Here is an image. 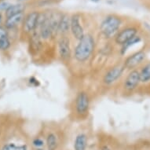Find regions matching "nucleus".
I'll list each match as a JSON object with an SVG mask.
<instances>
[{"label": "nucleus", "mask_w": 150, "mask_h": 150, "mask_svg": "<svg viewBox=\"0 0 150 150\" xmlns=\"http://www.w3.org/2000/svg\"><path fill=\"white\" fill-rule=\"evenodd\" d=\"M95 48V41L90 34L85 35L74 50V57L77 62H85L91 57Z\"/></svg>", "instance_id": "nucleus-1"}, {"label": "nucleus", "mask_w": 150, "mask_h": 150, "mask_svg": "<svg viewBox=\"0 0 150 150\" xmlns=\"http://www.w3.org/2000/svg\"><path fill=\"white\" fill-rule=\"evenodd\" d=\"M122 25L121 18L116 15H108L102 21L100 30L104 36L107 39L116 37Z\"/></svg>", "instance_id": "nucleus-2"}, {"label": "nucleus", "mask_w": 150, "mask_h": 150, "mask_svg": "<svg viewBox=\"0 0 150 150\" xmlns=\"http://www.w3.org/2000/svg\"><path fill=\"white\" fill-rule=\"evenodd\" d=\"M90 108V98L88 93L85 91H81L77 94L75 101V108L76 113L79 116L86 115Z\"/></svg>", "instance_id": "nucleus-3"}, {"label": "nucleus", "mask_w": 150, "mask_h": 150, "mask_svg": "<svg viewBox=\"0 0 150 150\" xmlns=\"http://www.w3.org/2000/svg\"><path fill=\"white\" fill-rule=\"evenodd\" d=\"M125 69L124 64H117L116 66L112 67L105 75L103 78L104 83L106 85H111L114 83L117 79L120 78Z\"/></svg>", "instance_id": "nucleus-4"}, {"label": "nucleus", "mask_w": 150, "mask_h": 150, "mask_svg": "<svg viewBox=\"0 0 150 150\" xmlns=\"http://www.w3.org/2000/svg\"><path fill=\"white\" fill-rule=\"evenodd\" d=\"M40 16V12L34 10L28 13L25 17L23 21V31L26 33H31L37 28L38 19Z\"/></svg>", "instance_id": "nucleus-5"}, {"label": "nucleus", "mask_w": 150, "mask_h": 150, "mask_svg": "<svg viewBox=\"0 0 150 150\" xmlns=\"http://www.w3.org/2000/svg\"><path fill=\"white\" fill-rule=\"evenodd\" d=\"M71 30L73 36L77 40H82L84 37V29L80 22V15L79 13H75L71 17Z\"/></svg>", "instance_id": "nucleus-6"}, {"label": "nucleus", "mask_w": 150, "mask_h": 150, "mask_svg": "<svg viewBox=\"0 0 150 150\" xmlns=\"http://www.w3.org/2000/svg\"><path fill=\"white\" fill-rule=\"evenodd\" d=\"M138 30L135 28H127L121 30L117 33L115 37V42L118 45L123 46L129 40H131L133 37L137 35Z\"/></svg>", "instance_id": "nucleus-7"}, {"label": "nucleus", "mask_w": 150, "mask_h": 150, "mask_svg": "<svg viewBox=\"0 0 150 150\" xmlns=\"http://www.w3.org/2000/svg\"><path fill=\"white\" fill-rule=\"evenodd\" d=\"M58 52L63 61H68L71 57L70 40L67 36L63 35L58 40Z\"/></svg>", "instance_id": "nucleus-8"}, {"label": "nucleus", "mask_w": 150, "mask_h": 150, "mask_svg": "<svg viewBox=\"0 0 150 150\" xmlns=\"http://www.w3.org/2000/svg\"><path fill=\"white\" fill-rule=\"evenodd\" d=\"M141 82L140 72L137 70H133L128 74L124 82V87L126 90L130 91H133L138 86Z\"/></svg>", "instance_id": "nucleus-9"}, {"label": "nucleus", "mask_w": 150, "mask_h": 150, "mask_svg": "<svg viewBox=\"0 0 150 150\" xmlns=\"http://www.w3.org/2000/svg\"><path fill=\"white\" fill-rule=\"evenodd\" d=\"M145 58V53L144 51L136 52L130 57H128L124 62V66L126 69H132L138 66L141 62Z\"/></svg>", "instance_id": "nucleus-10"}, {"label": "nucleus", "mask_w": 150, "mask_h": 150, "mask_svg": "<svg viewBox=\"0 0 150 150\" xmlns=\"http://www.w3.org/2000/svg\"><path fill=\"white\" fill-rule=\"evenodd\" d=\"M62 14L63 13L58 12L50 13V28L52 31V36L54 35H57V32H59V25Z\"/></svg>", "instance_id": "nucleus-11"}, {"label": "nucleus", "mask_w": 150, "mask_h": 150, "mask_svg": "<svg viewBox=\"0 0 150 150\" xmlns=\"http://www.w3.org/2000/svg\"><path fill=\"white\" fill-rule=\"evenodd\" d=\"M40 28V35L43 40H48L52 36V31L50 23V13L47 15V17L44 21L40 25L39 27Z\"/></svg>", "instance_id": "nucleus-12"}, {"label": "nucleus", "mask_w": 150, "mask_h": 150, "mask_svg": "<svg viewBox=\"0 0 150 150\" xmlns=\"http://www.w3.org/2000/svg\"><path fill=\"white\" fill-rule=\"evenodd\" d=\"M25 17V16L24 14V13H19V14L6 18V20L5 21V28L6 29L14 28L18 26L24 21Z\"/></svg>", "instance_id": "nucleus-13"}, {"label": "nucleus", "mask_w": 150, "mask_h": 150, "mask_svg": "<svg viewBox=\"0 0 150 150\" xmlns=\"http://www.w3.org/2000/svg\"><path fill=\"white\" fill-rule=\"evenodd\" d=\"M71 28V17L68 13H63L59 25V32L62 35H66Z\"/></svg>", "instance_id": "nucleus-14"}, {"label": "nucleus", "mask_w": 150, "mask_h": 150, "mask_svg": "<svg viewBox=\"0 0 150 150\" xmlns=\"http://www.w3.org/2000/svg\"><path fill=\"white\" fill-rule=\"evenodd\" d=\"M88 138L85 134H79L74 141V150H86Z\"/></svg>", "instance_id": "nucleus-15"}, {"label": "nucleus", "mask_w": 150, "mask_h": 150, "mask_svg": "<svg viewBox=\"0 0 150 150\" xmlns=\"http://www.w3.org/2000/svg\"><path fill=\"white\" fill-rule=\"evenodd\" d=\"M25 10V6L22 3H17V4L10 5L7 10L5 11L6 17L9 18V17L19 14V13H24Z\"/></svg>", "instance_id": "nucleus-16"}, {"label": "nucleus", "mask_w": 150, "mask_h": 150, "mask_svg": "<svg viewBox=\"0 0 150 150\" xmlns=\"http://www.w3.org/2000/svg\"><path fill=\"white\" fill-rule=\"evenodd\" d=\"M46 145H47V150H57L59 143L56 134L50 132L47 134L46 138Z\"/></svg>", "instance_id": "nucleus-17"}, {"label": "nucleus", "mask_w": 150, "mask_h": 150, "mask_svg": "<svg viewBox=\"0 0 150 150\" xmlns=\"http://www.w3.org/2000/svg\"><path fill=\"white\" fill-rule=\"evenodd\" d=\"M141 82L146 83L150 80V62L143 67L140 72Z\"/></svg>", "instance_id": "nucleus-18"}, {"label": "nucleus", "mask_w": 150, "mask_h": 150, "mask_svg": "<svg viewBox=\"0 0 150 150\" xmlns=\"http://www.w3.org/2000/svg\"><path fill=\"white\" fill-rule=\"evenodd\" d=\"M141 41V37L140 36H137L135 35L134 37H133L131 40H130L128 42H127L124 45L122 46V50H121V54H124L126 53V51L130 47H132L136 43H138V42Z\"/></svg>", "instance_id": "nucleus-19"}, {"label": "nucleus", "mask_w": 150, "mask_h": 150, "mask_svg": "<svg viewBox=\"0 0 150 150\" xmlns=\"http://www.w3.org/2000/svg\"><path fill=\"white\" fill-rule=\"evenodd\" d=\"M2 150H28L26 145H16L14 143H9L3 147Z\"/></svg>", "instance_id": "nucleus-20"}, {"label": "nucleus", "mask_w": 150, "mask_h": 150, "mask_svg": "<svg viewBox=\"0 0 150 150\" xmlns=\"http://www.w3.org/2000/svg\"><path fill=\"white\" fill-rule=\"evenodd\" d=\"M10 41L8 38L0 40V50H6L10 48Z\"/></svg>", "instance_id": "nucleus-21"}, {"label": "nucleus", "mask_w": 150, "mask_h": 150, "mask_svg": "<svg viewBox=\"0 0 150 150\" xmlns=\"http://www.w3.org/2000/svg\"><path fill=\"white\" fill-rule=\"evenodd\" d=\"M32 145H33V146L36 148V149H42V147L45 145V142L44 141L41 139V138H35L33 142H32Z\"/></svg>", "instance_id": "nucleus-22"}, {"label": "nucleus", "mask_w": 150, "mask_h": 150, "mask_svg": "<svg viewBox=\"0 0 150 150\" xmlns=\"http://www.w3.org/2000/svg\"><path fill=\"white\" fill-rule=\"evenodd\" d=\"M8 38V32L6 28L0 26V40Z\"/></svg>", "instance_id": "nucleus-23"}, {"label": "nucleus", "mask_w": 150, "mask_h": 150, "mask_svg": "<svg viewBox=\"0 0 150 150\" xmlns=\"http://www.w3.org/2000/svg\"><path fill=\"white\" fill-rule=\"evenodd\" d=\"M10 6V3H6V2H2L0 3V11H6Z\"/></svg>", "instance_id": "nucleus-24"}, {"label": "nucleus", "mask_w": 150, "mask_h": 150, "mask_svg": "<svg viewBox=\"0 0 150 150\" xmlns=\"http://www.w3.org/2000/svg\"><path fill=\"white\" fill-rule=\"evenodd\" d=\"M29 81H30V83H31V84H33L35 83V86H39V85H40V83H39L38 80H37L36 79H35L34 77H32V78H30Z\"/></svg>", "instance_id": "nucleus-25"}, {"label": "nucleus", "mask_w": 150, "mask_h": 150, "mask_svg": "<svg viewBox=\"0 0 150 150\" xmlns=\"http://www.w3.org/2000/svg\"><path fill=\"white\" fill-rule=\"evenodd\" d=\"M101 150H112V149H111L110 148L108 147V145H103V146H102V147L101 148Z\"/></svg>", "instance_id": "nucleus-26"}, {"label": "nucleus", "mask_w": 150, "mask_h": 150, "mask_svg": "<svg viewBox=\"0 0 150 150\" xmlns=\"http://www.w3.org/2000/svg\"><path fill=\"white\" fill-rule=\"evenodd\" d=\"M2 22H3V15L0 13V26L2 25Z\"/></svg>", "instance_id": "nucleus-27"}, {"label": "nucleus", "mask_w": 150, "mask_h": 150, "mask_svg": "<svg viewBox=\"0 0 150 150\" xmlns=\"http://www.w3.org/2000/svg\"><path fill=\"white\" fill-rule=\"evenodd\" d=\"M91 2H93V3H99L101 0H91Z\"/></svg>", "instance_id": "nucleus-28"}, {"label": "nucleus", "mask_w": 150, "mask_h": 150, "mask_svg": "<svg viewBox=\"0 0 150 150\" xmlns=\"http://www.w3.org/2000/svg\"><path fill=\"white\" fill-rule=\"evenodd\" d=\"M35 150H44V149H36Z\"/></svg>", "instance_id": "nucleus-29"}, {"label": "nucleus", "mask_w": 150, "mask_h": 150, "mask_svg": "<svg viewBox=\"0 0 150 150\" xmlns=\"http://www.w3.org/2000/svg\"><path fill=\"white\" fill-rule=\"evenodd\" d=\"M18 1H20V2H22V1H25V0H18Z\"/></svg>", "instance_id": "nucleus-30"}, {"label": "nucleus", "mask_w": 150, "mask_h": 150, "mask_svg": "<svg viewBox=\"0 0 150 150\" xmlns=\"http://www.w3.org/2000/svg\"><path fill=\"white\" fill-rule=\"evenodd\" d=\"M0 1H3V0H0Z\"/></svg>", "instance_id": "nucleus-31"}]
</instances>
